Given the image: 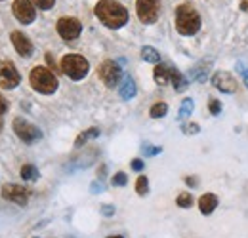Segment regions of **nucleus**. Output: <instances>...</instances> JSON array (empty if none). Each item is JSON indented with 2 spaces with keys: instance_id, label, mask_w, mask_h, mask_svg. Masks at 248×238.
Wrapping results in <instances>:
<instances>
[{
  "instance_id": "obj_1",
  "label": "nucleus",
  "mask_w": 248,
  "mask_h": 238,
  "mask_svg": "<svg viewBox=\"0 0 248 238\" xmlns=\"http://www.w3.org/2000/svg\"><path fill=\"white\" fill-rule=\"evenodd\" d=\"M93 12L95 17L109 29H121L128 23V10L117 0H99Z\"/></svg>"
},
{
  "instance_id": "obj_2",
  "label": "nucleus",
  "mask_w": 248,
  "mask_h": 238,
  "mask_svg": "<svg viewBox=\"0 0 248 238\" xmlns=\"http://www.w3.org/2000/svg\"><path fill=\"white\" fill-rule=\"evenodd\" d=\"M176 29L184 36H193L201 29V15L193 4H182L176 10Z\"/></svg>"
},
{
  "instance_id": "obj_3",
  "label": "nucleus",
  "mask_w": 248,
  "mask_h": 238,
  "mask_svg": "<svg viewBox=\"0 0 248 238\" xmlns=\"http://www.w3.org/2000/svg\"><path fill=\"white\" fill-rule=\"evenodd\" d=\"M29 80H31L32 88L36 89V91H40V93H46V95H50V93H54L58 89L56 74L50 69H46V67H34L31 71Z\"/></svg>"
},
{
  "instance_id": "obj_4",
  "label": "nucleus",
  "mask_w": 248,
  "mask_h": 238,
  "mask_svg": "<svg viewBox=\"0 0 248 238\" xmlns=\"http://www.w3.org/2000/svg\"><path fill=\"white\" fill-rule=\"evenodd\" d=\"M90 63L78 54H67L62 60V71L71 80H82L88 74Z\"/></svg>"
},
{
  "instance_id": "obj_5",
  "label": "nucleus",
  "mask_w": 248,
  "mask_h": 238,
  "mask_svg": "<svg viewBox=\"0 0 248 238\" xmlns=\"http://www.w3.org/2000/svg\"><path fill=\"white\" fill-rule=\"evenodd\" d=\"M158 10H160V0H138L136 2L138 17L145 25H151L158 19Z\"/></svg>"
},
{
  "instance_id": "obj_6",
  "label": "nucleus",
  "mask_w": 248,
  "mask_h": 238,
  "mask_svg": "<svg viewBox=\"0 0 248 238\" xmlns=\"http://www.w3.org/2000/svg\"><path fill=\"white\" fill-rule=\"evenodd\" d=\"M14 132H16V135H17L21 141H25V143H34V141H38V139L42 137L40 130H38L36 126H32L31 122H27V120H23V119L14 120Z\"/></svg>"
},
{
  "instance_id": "obj_7",
  "label": "nucleus",
  "mask_w": 248,
  "mask_h": 238,
  "mask_svg": "<svg viewBox=\"0 0 248 238\" xmlns=\"http://www.w3.org/2000/svg\"><path fill=\"white\" fill-rule=\"evenodd\" d=\"M21 76L16 69V65L12 61H2L0 63V86L6 89H14L16 86H19Z\"/></svg>"
},
{
  "instance_id": "obj_8",
  "label": "nucleus",
  "mask_w": 248,
  "mask_h": 238,
  "mask_svg": "<svg viewBox=\"0 0 248 238\" xmlns=\"http://www.w3.org/2000/svg\"><path fill=\"white\" fill-rule=\"evenodd\" d=\"M97 73H99V78L103 80V84L107 88H115L121 80V67L115 61H103L99 65Z\"/></svg>"
},
{
  "instance_id": "obj_9",
  "label": "nucleus",
  "mask_w": 248,
  "mask_h": 238,
  "mask_svg": "<svg viewBox=\"0 0 248 238\" xmlns=\"http://www.w3.org/2000/svg\"><path fill=\"white\" fill-rule=\"evenodd\" d=\"M12 12H14L16 19L19 23H23V25L32 23L34 17H36V10H34L31 0H16L14 6H12Z\"/></svg>"
},
{
  "instance_id": "obj_10",
  "label": "nucleus",
  "mask_w": 248,
  "mask_h": 238,
  "mask_svg": "<svg viewBox=\"0 0 248 238\" xmlns=\"http://www.w3.org/2000/svg\"><path fill=\"white\" fill-rule=\"evenodd\" d=\"M58 32L65 40H75L82 32V23L78 19H75V17H62L58 21Z\"/></svg>"
},
{
  "instance_id": "obj_11",
  "label": "nucleus",
  "mask_w": 248,
  "mask_h": 238,
  "mask_svg": "<svg viewBox=\"0 0 248 238\" xmlns=\"http://www.w3.org/2000/svg\"><path fill=\"white\" fill-rule=\"evenodd\" d=\"M2 196L6 200H10V202L25 206L27 200H29V191L25 187H19V185H4L2 187Z\"/></svg>"
},
{
  "instance_id": "obj_12",
  "label": "nucleus",
  "mask_w": 248,
  "mask_h": 238,
  "mask_svg": "<svg viewBox=\"0 0 248 238\" xmlns=\"http://www.w3.org/2000/svg\"><path fill=\"white\" fill-rule=\"evenodd\" d=\"M212 84H214L219 91H223V93H235L237 88H239L237 80H235L229 73H225V71H217L216 74L212 76Z\"/></svg>"
},
{
  "instance_id": "obj_13",
  "label": "nucleus",
  "mask_w": 248,
  "mask_h": 238,
  "mask_svg": "<svg viewBox=\"0 0 248 238\" xmlns=\"http://www.w3.org/2000/svg\"><path fill=\"white\" fill-rule=\"evenodd\" d=\"M12 44L16 48V52L21 56V58H31L32 56V42L19 30H14L12 32Z\"/></svg>"
},
{
  "instance_id": "obj_14",
  "label": "nucleus",
  "mask_w": 248,
  "mask_h": 238,
  "mask_svg": "<svg viewBox=\"0 0 248 238\" xmlns=\"http://www.w3.org/2000/svg\"><path fill=\"white\" fill-rule=\"evenodd\" d=\"M217 208V196L208 193V194H202L201 200H199V209L202 215H210L214 209Z\"/></svg>"
},
{
  "instance_id": "obj_15",
  "label": "nucleus",
  "mask_w": 248,
  "mask_h": 238,
  "mask_svg": "<svg viewBox=\"0 0 248 238\" xmlns=\"http://www.w3.org/2000/svg\"><path fill=\"white\" fill-rule=\"evenodd\" d=\"M172 73H174V69H172V67H168V65H156L155 71H153V78H155L156 84L164 86L166 82H170V80H172Z\"/></svg>"
},
{
  "instance_id": "obj_16",
  "label": "nucleus",
  "mask_w": 248,
  "mask_h": 238,
  "mask_svg": "<svg viewBox=\"0 0 248 238\" xmlns=\"http://www.w3.org/2000/svg\"><path fill=\"white\" fill-rule=\"evenodd\" d=\"M136 95V84L132 78H124L123 86H121V97L123 99H132Z\"/></svg>"
},
{
  "instance_id": "obj_17",
  "label": "nucleus",
  "mask_w": 248,
  "mask_h": 238,
  "mask_svg": "<svg viewBox=\"0 0 248 238\" xmlns=\"http://www.w3.org/2000/svg\"><path fill=\"white\" fill-rule=\"evenodd\" d=\"M97 135H99V130H97V128H90V130L82 132V134L77 137V141H75V147H82L86 141H90V139L97 137Z\"/></svg>"
},
{
  "instance_id": "obj_18",
  "label": "nucleus",
  "mask_w": 248,
  "mask_h": 238,
  "mask_svg": "<svg viewBox=\"0 0 248 238\" xmlns=\"http://www.w3.org/2000/svg\"><path fill=\"white\" fill-rule=\"evenodd\" d=\"M172 84H174V88H176V91H184V89L187 88V80L186 76L180 73V71H176L174 69V73H172V80H170Z\"/></svg>"
},
{
  "instance_id": "obj_19",
  "label": "nucleus",
  "mask_w": 248,
  "mask_h": 238,
  "mask_svg": "<svg viewBox=\"0 0 248 238\" xmlns=\"http://www.w3.org/2000/svg\"><path fill=\"white\" fill-rule=\"evenodd\" d=\"M141 58L145 61H149V63H158L160 61V54L156 52L155 48H151V46H143L141 48Z\"/></svg>"
},
{
  "instance_id": "obj_20",
  "label": "nucleus",
  "mask_w": 248,
  "mask_h": 238,
  "mask_svg": "<svg viewBox=\"0 0 248 238\" xmlns=\"http://www.w3.org/2000/svg\"><path fill=\"white\" fill-rule=\"evenodd\" d=\"M166 113H168V105H166V103H162V101L155 103V105L151 107V111H149L151 119H162Z\"/></svg>"
},
{
  "instance_id": "obj_21",
  "label": "nucleus",
  "mask_w": 248,
  "mask_h": 238,
  "mask_svg": "<svg viewBox=\"0 0 248 238\" xmlns=\"http://www.w3.org/2000/svg\"><path fill=\"white\" fill-rule=\"evenodd\" d=\"M21 178L27 179V181H34V179H38V170L32 164H25L21 168Z\"/></svg>"
},
{
  "instance_id": "obj_22",
  "label": "nucleus",
  "mask_w": 248,
  "mask_h": 238,
  "mask_svg": "<svg viewBox=\"0 0 248 238\" xmlns=\"http://www.w3.org/2000/svg\"><path fill=\"white\" fill-rule=\"evenodd\" d=\"M147 191H149V181H147L145 176H140L138 181H136V193H138L140 196H145Z\"/></svg>"
},
{
  "instance_id": "obj_23",
  "label": "nucleus",
  "mask_w": 248,
  "mask_h": 238,
  "mask_svg": "<svg viewBox=\"0 0 248 238\" xmlns=\"http://www.w3.org/2000/svg\"><path fill=\"white\" fill-rule=\"evenodd\" d=\"M176 204H178L180 208H189V206L193 204V194H191V193H182V194H178Z\"/></svg>"
},
{
  "instance_id": "obj_24",
  "label": "nucleus",
  "mask_w": 248,
  "mask_h": 238,
  "mask_svg": "<svg viewBox=\"0 0 248 238\" xmlns=\"http://www.w3.org/2000/svg\"><path fill=\"white\" fill-rule=\"evenodd\" d=\"M193 113V99H184L182 109H180V117L178 119H187Z\"/></svg>"
},
{
  "instance_id": "obj_25",
  "label": "nucleus",
  "mask_w": 248,
  "mask_h": 238,
  "mask_svg": "<svg viewBox=\"0 0 248 238\" xmlns=\"http://www.w3.org/2000/svg\"><path fill=\"white\" fill-rule=\"evenodd\" d=\"M111 181H113V185H115V187H124V185L128 183V178H126V174H124V172H119V174H115V176H113Z\"/></svg>"
},
{
  "instance_id": "obj_26",
  "label": "nucleus",
  "mask_w": 248,
  "mask_h": 238,
  "mask_svg": "<svg viewBox=\"0 0 248 238\" xmlns=\"http://www.w3.org/2000/svg\"><path fill=\"white\" fill-rule=\"evenodd\" d=\"M32 2H34V6L40 8V10H50V8L56 4V0H32Z\"/></svg>"
},
{
  "instance_id": "obj_27",
  "label": "nucleus",
  "mask_w": 248,
  "mask_h": 238,
  "mask_svg": "<svg viewBox=\"0 0 248 238\" xmlns=\"http://www.w3.org/2000/svg\"><path fill=\"white\" fill-rule=\"evenodd\" d=\"M208 109H210V113H212V115H219V111H221V103H219L217 99H210Z\"/></svg>"
},
{
  "instance_id": "obj_28",
  "label": "nucleus",
  "mask_w": 248,
  "mask_h": 238,
  "mask_svg": "<svg viewBox=\"0 0 248 238\" xmlns=\"http://www.w3.org/2000/svg\"><path fill=\"white\" fill-rule=\"evenodd\" d=\"M160 147H153V145H143V152L147 154V156H153V154H158L160 152Z\"/></svg>"
},
{
  "instance_id": "obj_29",
  "label": "nucleus",
  "mask_w": 248,
  "mask_h": 238,
  "mask_svg": "<svg viewBox=\"0 0 248 238\" xmlns=\"http://www.w3.org/2000/svg\"><path fill=\"white\" fill-rule=\"evenodd\" d=\"M199 124H184V132L186 134H199Z\"/></svg>"
},
{
  "instance_id": "obj_30",
  "label": "nucleus",
  "mask_w": 248,
  "mask_h": 238,
  "mask_svg": "<svg viewBox=\"0 0 248 238\" xmlns=\"http://www.w3.org/2000/svg\"><path fill=\"white\" fill-rule=\"evenodd\" d=\"M132 170L141 172V170H143V160H141V158H134V160H132Z\"/></svg>"
},
{
  "instance_id": "obj_31",
  "label": "nucleus",
  "mask_w": 248,
  "mask_h": 238,
  "mask_svg": "<svg viewBox=\"0 0 248 238\" xmlns=\"http://www.w3.org/2000/svg\"><path fill=\"white\" fill-rule=\"evenodd\" d=\"M101 211H103V215H113V213H115V208L109 206V204H105V206H101Z\"/></svg>"
},
{
  "instance_id": "obj_32",
  "label": "nucleus",
  "mask_w": 248,
  "mask_h": 238,
  "mask_svg": "<svg viewBox=\"0 0 248 238\" xmlns=\"http://www.w3.org/2000/svg\"><path fill=\"white\" fill-rule=\"evenodd\" d=\"M8 111V103H6V99L0 95V115H4Z\"/></svg>"
},
{
  "instance_id": "obj_33",
  "label": "nucleus",
  "mask_w": 248,
  "mask_h": 238,
  "mask_svg": "<svg viewBox=\"0 0 248 238\" xmlns=\"http://www.w3.org/2000/svg\"><path fill=\"white\" fill-rule=\"evenodd\" d=\"M186 183H187V185H191V187H195V185H197V179H195V178H187Z\"/></svg>"
},
{
  "instance_id": "obj_34",
  "label": "nucleus",
  "mask_w": 248,
  "mask_h": 238,
  "mask_svg": "<svg viewBox=\"0 0 248 238\" xmlns=\"http://www.w3.org/2000/svg\"><path fill=\"white\" fill-rule=\"evenodd\" d=\"M241 10H243V12H248V0H241Z\"/></svg>"
},
{
  "instance_id": "obj_35",
  "label": "nucleus",
  "mask_w": 248,
  "mask_h": 238,
  "mask_svg": "<svg viewBox=\"0 0 248 238\" xmlns=\"http://www.w3.org/2000/svg\"><path fill=\"white\" fill-rule=\"evenodd\" d=\"M107 238H124V237H121V235H111V237H107Z\"/></svg>"
},
{
  "instance_id": "obj_36",
  "label": "nucleus",
  "mask_w": 248,
  "mask_h": 238,
  "mask_svg": "<svg viewBox=\"0 0 248 238\" xmlns=\"http://www.w3.org/2000/svg\"><path fill=\"white\" fill-rule=\"evenodd\" d=\"M0 130H2V117H0Z\"/></svg>"
},
{
  "instance_id": "obj_37",
  "label": "nucleus",
  "mask_w": 248,
  "mask_h": 238,
  "mask_svg": "<svg viewBox=\"0 0 248 238\" xmlns=\"http://www.w3.org/2000/svg\"><path fill=\"white\" fill-rule=\"evenodd\" d=\"M245 80H247V84H248V74H247V76H245Z\"/></svg>"
}]
</instances>
